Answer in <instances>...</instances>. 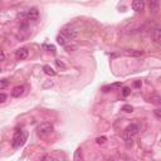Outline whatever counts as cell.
<instances>
[{
	"mask_svg": "<svg viewBox=\"0 0 161 161\" xmlns=\"http://www.w3.org/2000/svg\"><path fill=\"white\" fill-rule=\"evenodd\" d=\"M28 137V132L24 130H16L14 132V136H13V141H11V145L14 149H19L25 143Z\"/></svg>",
	"mask_w": 161,
	"mask_h": 161,
	"instance_id": "cell-1",
	"label": "cell"
},
{
	"mask_svg": "<svg viewBox=\"0 0 161 161\" xmlns=\"http://www.w3.org/2000/svg\"><path fill=\"white\" fill-rule=\"evenodd\" d=\"M141 131V126H140V123H137V122H135V123H131L129 125V126L125 129L123 131V135H122V137H123V140L125 139H131V137H133L135 135H137Z\"/></svg>",
	"mask_w": 161,
	"mask_h": 161,
	"instance_id": "cell-2",
	"label": "cell"
},
{
	"mask_svg": "<svg viewBox=\"0 0 161 161\" xmlns=\"http://www.w3.org/2000/svg\"><path fill=\"white\" fill-rule=\"evenodd\" d=\"M53 131V125L49 122H43L37 127V133L39 136H47Z\"/></svg>",
	"mask_w": 161,
	"mask_h": 161,
	"instance_id": "cell-3",
	"label": "cell"
},
{
	"mask_svg": "<svg viewBox=\"0 0 161 161\" xmlns=\"http://www.w3.org/2000/svg\"><path fill=\"white\" fill-rule=\"evenodd\" d=\"M62 34H63L64 37L69 40V39L77 38L78 30H75V29H73V28H63V29H62Z\"/></svg>",
	"mask_w": 161,
	"mask_h": 161,
	"instance_id": "cell-4",
	"label": "cell"
},
{
	"mask_svg": "<svg viewBox=\"0 0 161 161\" xmlns=\"http://www.w3.org/2000/svg\"><path fill=\"white\" fill-rule=\"evenodd\" d=\"M25 16H27L28 20H38V18H39V10H38L37 8H30L27 13H25Z\"/></svg>",
	"mask_w": 161,
	"mask_h": 161,
	"instance_id": "cell-5",
	"label": "cell"
},
{
	"mask_svg": "<svg viewBox=\"0 0 161 161\" xmlns=\"http://www.w3.org/2000/svg\"><path fill=\"white\" fill-rule=\"evenodd\" d=\"M28 49L27 48H20L18 49V51H15V58L18 59V61H24V59L28 58Z\"/></svg>",
	"mask_w": 161,
	"mask_h": 161,
	"instance_id": "cell-6",
	"label": "cell"
},
{
	"mask_svg": "<svg viewBox=\"0 0 161 161\" xmlns=\"http://www.w3.org/2000/svg\"><path fill=\"white\" fill-rule=\"evenodd\" d=\"M131 6H132V9L135 11H142L143 6H145V3H143V0H133Z\"/></svg>",
	"mask_w": 161,
	"mask_h": 161,
	"instance_id": "cell-7",
	"label": "cell"
},
{
	"mask_svg": "<svg viewBox=\"0 0 161 161\" xmlns=\"http://www.w3.org/2000/svg\"><path fill=\"white\" fill-rule=\"evenodd\" d=\"M125 54L129 55V57H141L143 55L142 51H133V49H126L125 51Z\"/></svg>",
	"mask_w": 161,
	"mask_h": 161,
	"instance_id": "cell-8",
	"label": "cell"
},
{
	"mask_svg": "<svg viewBox=\"0 0 161 161\" xmlns=\"http://www.w3.org/2000/svg\"><path fill=\"white\" fill-rule=\"evenodd\" d=\"M23 92H24V87H23V86H16L14 90L11 91V97H14V98L20 97L23 94Z\"/></svg>",
	"mask_w": 161,
	"mask_h": 161,
	"instance_id": "cell-9",
	"label": "cell"
},
{
	"mask_svg": "<svg viewBox=\"0 0 161 161\" xmlns=\"http://www.w3.org/2000/svg\"><path fill=\"white\" fill-rule=\"evenodd\" d=\"M160 39H161V29H160V27H156L155 30H154V40L159 43Z\"/></svg>",
	"mask_w": 161,
	"mask_h": 161,
	"instance_id": "cell-10",
	"label": "cell"
},
{
	"mask_svg": "<svg viewBox=\"0 0 161 161\" xmlns=\"http://www.w3.org/2000/svg\"><path fill=\"white\" fill-rule=\"evenodd\" d=\"M43 71H44V73L48 74V75H52V77H53V75H55V71L51 67V65H44V67H43Z\"/></svg>",
	"mask_w": 161,
	"mask_h": 161,
	"instance_id": "cell-11",
	"label": "cell"
},
{
	"mask_svg": "<svg viewBox=\"0 0 161 161\" xmlns=\"http://www.w3.org/2000/svg\"><path fill=\"white\" fill-rule=\"evenodd\" d=\"M67 40L68 39L65 38L63 34H61V35H58L57 37V42H58V44H61V45H65L67 44Z\"/></svg>",
	"mask_w": 161,
	"mask_h": 161,
	"instance_id": "cell-12",
	"label": "cell"
},
{
	"mask_svg": "<svg viewBox=\"0 0 161 161\" xmlns=\"http://www.w3.org/2000/svg\"><path fill=\"white\" fill-rule=\"evenodd\" d=\"M42 48H43L44 51H47V52L55 53V47H54V45H52V44H43V45H42Z\"/></svg>",
	"mask_w": 161,
	"mask_h": 161,
	"instance_id": "cell-13",
	"label": "cell"
},
{
	"mask_svg": "<svg viewBox=\"0 0 161 161\" xmlns=\"http://www.w3.org/2000/svg\"><path fill=\"white\" fill-rule=\"evenodd\" d=\"M149 102H152V103H155V104H160L161 103V98H160L159 94H154V96L150 98Z\"/></svg>",
	"mask_w": 161,
	"mask_h": 161,
	"instance_id": "cell-14",
	"label": "cell"
},
{
	"mask_svg": "<svg viewBox=\"0 0 161 161\" xmlns=\"http://www.w3.org/2000/svg\"><path fill=\"white\" fill-rule=\"evenodd\" d=\"M63 47L67 52H74V51H77V48H78L75 44H65V45H63Z\"/></svg>",
	"mask_w": 161,
	"mask_h": 161,
	"instance_id": "cell-15",
	"label": "cell"
},
{
	"mask_svg": "<svg viewBox=\"0 0 161 161\" xmlns=\"http://www.w3.org/2000/svg\"><path fill=\"white\" fill-rule=\"evenodd\" d=\"M122 111L126 113H131L133 111V107L131 104H125V106H122Z\"/></svg>",
	"mask_w": 161,
	"mask_h": 161,
	"instance_id": "cell-16",
	"label": "cell"
},
{
	"mask_svg": "<svg viewBox=\"0 0 161 161\" xmlns=\"http://www.w3.org/2000/svg\"><path fill=\"white\" fill-rule=\"evenodd\" d=\"M8 86H9V81L8 79H0V91L6 88Z\"/></svg>",
	"mask_w": 161,
	"mask_h": 161,
	"instance_id": "cell-17",
	"label": "cell"
},
{
	"mask_svg": "<svg viewBox=\"0 0 161 161\" xmlns=\"http://www.w3.org/2000/svg\"><path fill=\"white\" fill-rule=\"evenodd\" d=\"M125 145H126L127 149H130V147L133 146V141H132V137L131 139H125Z\"/></svg>",
	"mask_w": 161,
	"mask_h": 161,
	"instance_id": "cell-18",
	"label": "cell"
},
{
	"mask_svg": "<svg viewBox=\"0 0 161 161\" xmlns=\"http://www.w3.org/2000/svg\"><path fill=\"white\" fill-rule=\"evenodd\" d=\"M106 141H107V137H104V136H101V137H97L96 139V142L98 143V145H103Z\"/></svg>",
	"mask_w": 161,
	"mask_h": 161,
	"instance_id": "cell-19",
	"label": "cell"
},
{
	"mask_svg": "<svg viewBox=\"0 0 161 161\" xmlns=\"http://www.w3.org/2000/svg\"><path fill=\"white\" fill-rule=\"evenodd\" d=\"M28 27H29V23H28V20H23V23L20 24V30H22V32L27 30Z\"/></svg>",
	"mask_w": 161,
	"mask_h": 161,
	"instance_id": "cell-20",
	"label": "cell"
},
{
	"mask_svg": "<svg viewBox=\"0 0 161 161\" xmlns=\"http://www.w3.org/2000/svg\"><path fill=\"white\" fill-rule=\"evenodd\" d=\"M130 93H131V88H130V87H123V90H122V96H123V97H127V96H130Z\"/></svg>",
	"mask_w": 161,
	"mask_h": 161,
	"instance_id": "cell-21",
	"label": "cell"
},
{
	"mask_svg": "<svg viewBox=\"0 0 161 161\" xmlns=\"http://www.w3.org/2000/svg\"><path fill=\"white\" fill-rule=\"evenodd\" d=\"M82 159V149H78L74 154V160H79Z\"/></svg>",
	"mask_w": 161,
	"mask_h": 161,
	"instance_id": "cell-22",
	"label": "cell"
},
{
	"mask_svg": "<svg viewBox=\"0 0 161 161\" xmlns=\"http://www.w3.org/2000/svg\"><path fill=\"white\" fill-rule=\"evenodd\" d=\"M141 86H142V82H141V81H135L133 82V87L135 88H140Z\"/></svg>",
	"mask_w": 161,
	"mask_h": 161,
	"instance_id": "cell-23",
	"label": "cell"
},
{
	"mask_svg": "<svg viewBox=\"0 0 161 161\" xmlns=\"http://www.w3.org/2000/svg\"><path fill=\"white\" fill-rule=\"evenodd\" d=\"M5 101H6V94L0 93V103H4Z\"/></svg>",
	"mask_w": 161,
	"mask_h": 161,
	"instance_id": "cell-24",
	"label": "cell"
},
{
	"mask_svg": "<svg viewBox=\"0 0 161 161\" xmlns=\"http://www.w3.org/2000/svg\"><path fill=\"white\" fill-rule=\"evenodd\" d=\"M55 64H57L58 67H61V68H65V64L62 63V62H59V61H55Z\"/></svg>",
	"mask_w": 161,
	"mask_h": 161,
	"instance_id": "cell-25",
	"label": "cell"
},
{
	"mask_svg": "<svg viewBox=\"0 0 161 161\" xmlns=\"http://www.w3.org/2000/svg\"><path fill=\"white\" fill-rule=\"evenodd\" d=\"M3 61H5V54L3 51H0V62H3Z\"/></svg>",
	"mask_w": 161,
	"mask_h": 161,
	"instance_id": "cell-26",
	"label": "cell"
},
{
	"mask_svg": "<svg viewBox=\"0 0 161 161\" xmlns=\"http://www.w3.org/2000/svg\"><path fill=\"white\" fill-rule=\"evenodd\" d=\"M155 116H156L157 118H161V113H160V110H159V108H156V110H155Z\"/></svg>",
	"mask_w": 161,
	"mask_h": 161,
	"instance_id": "cell-27",
	"label": "cell"
}]
</instances>
